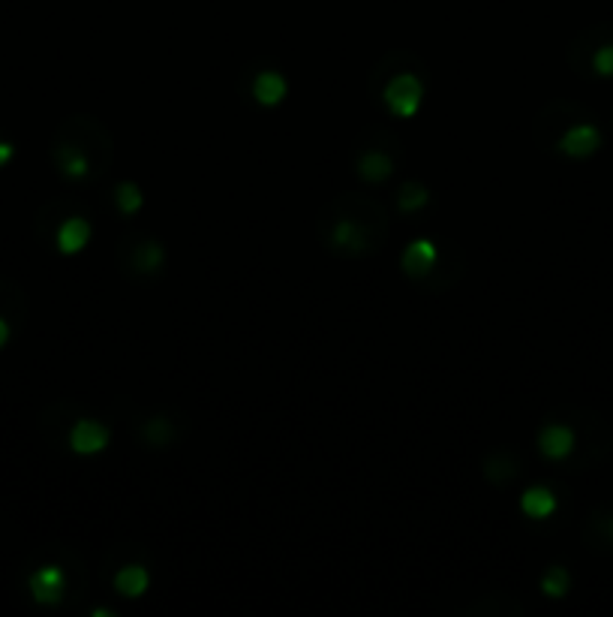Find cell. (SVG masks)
<instances>
[{"label":"cell","mask_w":613,"mask_h":617,"mask_svg":"<svg viewBox=\"0 0 613 617\" xmlns=\"http://www.w3.org/2000/svg\"><path fill=\"white\" fill-rule=\"evenodd\" d=\"M538 446H542V455L550 461H562L571 455L575 449V434L566 425H548L542 434H538Z\"/></svg>","instance_id":"obj_5"},{"label":"cell","mask_w":613,"mask_h":617,"mask_svg":"<svg viewBox=\"0 0 613 617\" xmlns=\"http://www.w3.org/2000/svg\"><path fill=\"white\" fill-rule=\"evenodd\" d=\"M334 247L349 250V253H361V250H367V235H364V229L358 224L343 220V224H337L334 229Z\"/></svg>","instance_id":"obj_11"},{"label":"cell","mask_w":613,"mask_h":617,"mask_svg":"<svg viewBox=\"0 0 613 617\" xmlns=\"http://www.w3.org/2000/svg\"><path fill=\"white\" fill-rule=\"evenodd\" d=\"M13 154H15V148L10 142H0V166H6V163L13 160Z\"/></svg>","instance_id":"obj_19"},{"label":"cell","mask_w":613,"mask_h":617,"mask_svg":"<svg viewBox=\"0 0 613 617\" xmlns=\"http://www.w3.org/2000/svg\"><path fill=\"white\" fill-rule=\"evenodd\" d=\"M61 169H63V175H70V178H81V175H88V157L81 151H76V148H63L61 151Z\"/></svg>","instance_id":"obj_14"},{"label":"cell","mask_w":613,"mask_h":617,"mask_svg":"<svg viewBox=\"0 0 613 617\" xmlns=\"http://www.w3.org/2000/svg\"><path fill=\"white\" fill-rule=\"evenodd\" d=\"M88 241H90V226H88V220H81V217H70L61 229H57V247H61L63 253H79Z\"/></svg>","instance_id":"obj_7"},{"label":"cell","mask_w":613,"mask_h":617,"mask_svg":"<svg viewBox=\"0 0 613 617\" xmlns=\"http://www.w3.org/2000/svg\"><path fill=\"white\" fill-rule=\"evenodd\" d=\"M427 202V190L421 184H403L400 190V208L403 211H418Z\"/></svg>","instance_id":"obj_16"},{"label":"cell","mask_w":613,"mask_h":617,"mask_svg":"<svg viewBox=\"0 0 613 617\" xmlns=\"http://www.w3.org/2000/svg\"><path fill=\"white\" fill-rule=\"evenodd\" d=\"M253 94H256V100L265 106H277L286 97V79L277 76V72H262L253 85Z\"/></svg>","instance_id":"obj_10"},{"label":"cell","mask_w":613,"mask_h":617,"mask_svg":"<svg viewBox=\"0 0 613 617\" xmlns=\"http://www.w3.org/2000/svg\"><path fill=\"white\" fill-rule=\"evenodd\" d=\"M520 509H524L529 518H548V515H553V509H557V497H553L550 488H544V485H535V488H529L524 494V500H520Z\"/></svg>","instance_id":"obj_8"},{"label":"cell","mask_w":613,"mask_h":617,"mask_svg":"<svg viewBox=\"0 0 613 617\" xmlns=\"http://www.w3.org/2000/svg\"><path fill=\"white\" fill-rule=\"evenodd\" d=\"M147 584H151V579H147V570H142V566H123V570L114 575V587L130 599L142 596L147 590Z\"/></svg>","instance_id":"obj_9"},{"label":"cell","mask_w":613,"mask_h":617,"mask_svg":"<svg viewBox=\"0 0 613 617\" xmlns=\"http://www.w3.org/2000/svg\"><path fill=\"white\" fill-rule=\"evenodd\" d=\"M118 205L123 214H136L139 208H142V190H139L136 184H130V181H123V184L118 187Z\"/></svg>","instance_id":"obj_15"},{"label":"cell","mask_w":613,"mask_h":617,"mask_svg":"<svg viewBox=\"0 0 613 617\" xmlns=\"http://www.w3.org/2000/svg\"><path fill=\"white\" fill-rule=\"evenodd\" d=\"M163 262V250L156 244H147L145 247V259H142V268H156Z\"/></svg>","instance_id":"obj_18"},{"label":"cell","mask_w":613,"mask_h":617,"mask_svg":"<svg viewBox=\"0 0 613 617\" xmlns=\"http://www.w3.org/2000/svg\"><path fill=\"white\" fill-rule=\"evenodd\" d=\"M421 100H424V88H421V81L412 72H403V76L391 79V85L385 88L388 109L400 114V118H412L418 112Z\"/></svg>","instance_id":"obj_1"},{"label":"cell","mask_w":613,"mask_h":617,"mask_svg":"<svg viewBox=\"0 0 613 617\" xmlns=\"http://www.w3.org/2000/svg\"><path fill=\"white\" fill-rule=\"evenodd\" d=\"M592 67H595L599 76H613V46H604V48L595 52Z\"/></svg>","instance_id":"obj_17"},{"label":"cell","mask_w":613,"mask_h":617,"mask_svg":"<svg viewBox=\"0 0 613 617\" xmlns=\"http://www.w3.org/2000/svg\"><path fill=\"white\" fill-rule=\"evenodd\" d=\"M568 584H571L568 572L562 570V566H553V570H548V575L542 579V590L553 599H562L568 594Z\"/></svg>","instance_id":"obj_13"},{"label":"cell","mask_w":613,"mask_h":617,"mask_svg":"<svg viewBox=\"0 0 613 617\" xmlns=\"http://www.w3.org/2000/svg\"><path fill=\"white\" fill-rule=\"evenodd\" d=\"M358 172H361V178H367V181H385L394 172V163L382 151H370L358 160Z\"/></svg>","instance_id":"obj_12"},{"label":"cell","mask_w":613,"mask_h":617,"mask_svg":"<svg viewBox=\"0 0 613 617\" xmlns=\"http://www.w3.org/2000/svg\"><path fill=\"white\" fill-rule=\"evenodd\" d=\"M6 341H10V325H6L4 319H0V347H4Z\"/></svg>","instance_id":"obj_20"},{"label":"cell","mask_w":613,"mask_h":617,"mask_svg":"<svg viewBox=\"0 0 613 617\" xmlns=\"http://www.w3.org/2000/svg\"><path fill=\"white\" fill-rule=\"evenodd\" d=\"M70 446L79 455H97L109 446V431H105L99 422H90V418H81V422L72 427L70 434Z\"/></svg>","instance_id":"obj_4"},{"label":"cell","mask_w":613,"mask_h":617,"mask_svg":"<svg viewBox=\"0 0 613 617\" xmlns=\"http://www.w3.org/2000/svg\"><path fill=\"white\" fill-rule=\"evenodd\" d=\"M63 590H66V575L61 566H43V570H37L30 575V594L37 603H43V605L61 603Z\"/></svg>","instance_id":"obj_2"},{"label":"cell","mask_w":613,"mask_h":617,"mask_svg":"<svg viewBox=\"0 0 613 617\" xmlns=\"http://www.w3.org/2000/svg\"><path fill=\"white\" fill-rule=\"evenodd\" d=\"M436 266V247L430 244V241H412L409 247H406V253H403V268H406V275H412V277H424L430 268Z\"/></svg>","instance_id":"obj_6"},{"label":"cell","mask_w":613,"mask_h":617,"mask_svg":"<svg viewBox=\"0 0 613 617\" xmlns=\"http://www.w3.org/2000/svg\"><path fill=\"white\" fill-rule=\"evenodd\" d=\"M599 145H601V136L592 123H577V127H571L568 133L559 139V151L568 154V157H577V160L595 154L599 151Z\"/></svg>","instance_id":"obj_3"}]
</instances>
